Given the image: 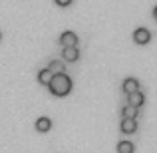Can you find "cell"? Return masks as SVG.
I'll return each mask as SVG.
<instances>
[{"label": "cell", "mask_w": 157, "mask_h": 153, "mask_svg": "<svg viewBox=\"0 0 157 153\" xmlns=\"http://www.w3.org/2000/svg\"><path fill=\"white\" fill-rule=\"evenodd\" d=\"M56 4H58V6H70L72 0H56Z\"/></svg>", "instance_id": "4fadbf2b"}, {"label": "cell", "mask_w": 157, "mask_h": 153, "mask_svg": "<svg viewBox=\"0 0 157 153\" xmlns=\"http://www.w3.org/2000/svg\"><path fill=\"white\" fill-rule=\"evenodd\" d=\"M62 56H64L66 62H76L80 58V52H78V48H64Z\"/></svg>", "instance_id": "ba28073f"}, {"label": "cell", "mask_w": 157, "mask_h": 153, "mask_svg": "<svg viewBox=\"0 0 157 153\" xmlns=\"http://www.w3.org/2000/svg\"><path fill=\"white\" fill-rule=\"evenodd\" d=\"M133 40H135V44H147L151 40V32L147 28H137L133 32Z\"/></svg>", "instance_id": "3957f363"}, {"label": "cell", "mask_w": 157, "mask_h": 153, "mask_svg": "<svg viewBox=\"0 0 157 153\" xmlns=\"http://www.w3.org/2000/svg\"><path fill=\"white\" fill-rule=\"evenodd\" d=\"M52 78H54V74H52L48 68H46V70H40V72H38V82H40V84H46V86H50Z\"/></svg>", "instance_id": "30bf717a"}, {"label": "cell", "mask_w": 157, "mask_h": 153, "mask_svg": "<svg viewBox=\"0 0 157 153\" xmlns=\"http://www.w3.org/2000/svg\"><path fill=\"white\" fill-rule=\"evenodd\" d=\"M0 38H2V36H0Z\"/></svg>", "instance_id": "9a60e30c"}, {"label": "cell", "mask_w": 157, "mask_h": 153, "mask_svg": "<svg viewBox=\"0 0 157 153\" xmlns=\"http://www.w3.org/2000/svg\"><path fill=\"white\" fill-rule=\"evenodd\" d=\"M121 115H123V119H135L137 117V107H133V105H123L121 107Z\"/></svg>", "instance_id": "9c48e42d"}, {"label": "cell", "mask_w": 157, "mask_h": 153, "mask_svg": "<svg viewBox=\"0 0 157 153\" xmlns=\"http://www.w3.org/2000/svg\"><path fill=\"white\" fill-rule=\"evenodd\" d=\"M60 42H62V46L64 48H76L78 46V36L74 34V32H62V36H60Z\"/></svg>", "instance_id": "7a4b0ae2"}, {"label": "cell", "mask_w": 157, "mask_h": 153, "mask_svg": "<svg viewBox=\"0 0 157 153\" xmlns=\"http://www.w3.org/2000/svg\"><path fill=\"white\" fill-rule=\"evenodd\" d=\"M70 90H72V80H70V76H66V74H56V76L52 78L50 92L54 96H66V94H70Z\"/></svg>", "instance_id": "6da1fadb"}, {"label": "cell", "mask_w": 157, "mask_h": 153, "mask_svg": "<svg viewBox=\"0 0 157 153\" xmlns=\"http://www.w3.org/2000/svg\"><path fill=\"white\" fill-rule=\"evenodd\" d=\"M119 127L123 133H133V131H137V119H121Z\"/></svg>", "instance_id": "8992f818"}, {"label": "cell", "mask_w": 157, "mask_h": 153, "mask_svg": "<svg viewBox=\"0 0 157 153\" xmlns=\"http://www.w3.org/2000/svg\"><path fill=\"white\" fill-rule=\"evenodd\" d=\"M48 70L56 76V74H64V64L62 62H58V60H52L50 62V66H48Z\"/></svg>", "instance_id": "7c38bea8"}, {"label": "cell", "mask_w": 157, "mask_h": 153, "mask_svg": "<svg viewBox=\"0 0 157 153\" xmlns=\"http://www.w3.org/2000/svg\"><path fill=\"white\" fill-rule=\"evenodd\" d=\"M121 88H123V92L129 96V94L139 92V82L135 80V78H125V80H123V84H121Z\"/></svg>", "instance_id": "277c9868"}, {"label": "cell", "mask_w": 157, "mask_h": 153, "mask_svg": "<svg viewBox=\"0 0 157 153\" xmlns=\"http://www.w3.org/2000/svg\"><path fill=\"white\" fill-rule=\"evenodd\" d=\"M34 125H36V129H38L40 133H46V131H50L52 121H50V117H38Z\"/></svg>", "instance_id": "52a82bcc"}, {"label": "cell", "mask_w": 157, "mask_h": 153, "mask_svg": "<svg viewBox=\"0 0 157 153\" xmlns=\"http://www.w3.org/2000/svg\"><path fill=\"white\" fill-rule=\"evenodd\" d=\"M135 147L131 141H119L117 143V153H133Z\"/></svg>", "instance_id": "8fae6325"}, {"label": "cell", "mask_w": 157, "mask_h": 153, "mask_svg": "<svg viewBox=\"0 0 157 153\" xmlns=\"http://www.w3.org/2000/svg\"><path fill=\"white\" fill-rule=\"evenodd\" d=\"M153 16L157 18V6H153Z\"/></svg>", "instance_id": "5bb4252c"}, {"label": "cell", "mask_w": 157, "mask_h": 153, "mask_svg": "<svg viewBox=\"0 0 157 153\" xmlns=\"http://www.w3.org/2000/svg\"><path fill=\"white\" fill-rule=\"evenodd\" d=\"M143 101H145V96H143L141 92H135V94H129V96H127V103L133 105V107H137V109L143 105Z\"/></svg>", "instance_id": "5b68a950"}]
</instances>
